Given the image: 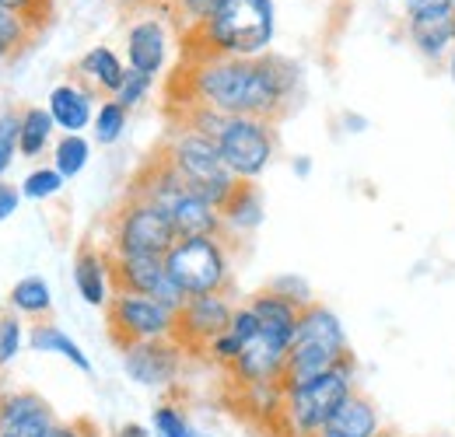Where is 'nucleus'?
Masks as SVG:
<instances>
[{"instance_id":"obj_19","label":"nucleus","mask_w":455,"mask_h":437,"mask_svg":"<svg viewBox=\"0 0 455 437\" xmlns=\"http://www.w3.org/2000/svg\"><path fill=\"white\" fill-rule=\"evenodd\" d=\"M46 109L53 115V123H57V130L63 133H81V130H88L92 126V119H95V88H88L84 81H63L57 84L53 91H50V99H46Z\"/></svg>"},{"instance_id":"obj_43","label":"nucleus","mask_w":455,"mask_h":437,"mask_svg":"<svg viewBox=\"0 0 455 437\" xmlns=\"http://www.w3.org/2000/svg\"><path fill=\"white\" fill-rule=\"evenodd\" d=\"M291 168H294L298 179H308V175H312V158H308V155H298V158L291 162Z\"/></svg>"},{"instance_id":"obj_15","label":"nucleus","mask_w":455,"mask_h":437,"mask_svg":"<svg viewBox=\"0 0 455 437\" xmlns=\"http://www.w3.org/2000/svg\"><path fill=\"white\" fill-rule=\"evenodd\" d=\"M53 424H57V413L39 392H4L0 395V434L39 437Z\"/></svg>"},{"instance_id":"obj_21","label":"nucleus","mask_w":455,"mask_h":437,"mask_svg":"<svg viewBox=\"0 0 455 437\" xmlns=\"http://www.w3.org/2000/svg\"><path fill=\"white\" fill-rule=\"evenodd\" d=\"M221 220H225V238H242V234H252L256 227H263L267 203H263L259 186L256 182H238L231 200L221 207Z\"/></svg>"},{"instance_id":"obj_46","label":"nucleus","mask_w":455,"mask_h":437,"mask_svg":"<svg viewBox=\"0 0 455 437\" xmlns=\"http://www.w3.org/2000/svg\"><path fill=\"white\" fill-rule=\"evenodd\" d=\"M151 4H158V7H165V11H169V4H172V0H151Z\"/></svg>"},{"instance_id":"obj_22","label":"nucleus","mask_w":455,"mask_h":437,"mask_svg":"<svg viewBox=\"0 0 455 437\" xmlns=\"http://www.w3.org/2000/svg\"><path fill=\"white\" fill-rule=\"evenodd\" d=\"M326 431L333 437H379L382 434V417L379 406L364 395V392H350L343 399V406L333 413V420L326 424Z\"/></svg>"},{"instance_id":"obj_38","label":"nucleus","mask_w":455,"mask_h":437,"mask_svg":"<svg viewBox=\"0 0 455 437\" xmlns=\"http://www.w3.org/2000/svg\"><path fill=\"white\" fill-rule=\"evenodd\" d=\"M242 346H245V343H242V339H238V336H235V332L228 329L225 336H218V339H214V343L207 346V357H211L214 364H221V368H231V364L238 361Z\"/></svg>"},{"instance_id":"obj_13","label":"nucleus","mask_w":455,"mask_h":437,"mask_svg":"<svg viewBox=\"0 0 455 437\" xmlns=\"http://www.w3.org/2000/svg\"><path fill=\"white\" fill-rule=\"evenodd\" d=\"M287 350H291L287 343L274 339L270 332L259 329V332L242 346V354H238V361L228 368V375L242 385V388H270V385H281L284 364H287Z\"/></svg>"},{"instance_id":"obj_30","label":"nucleus","mask_w":455,"mask_h":437,"mask_svg":"<svg viewBox=\"0 0 455 437\" xmlns=\"http://www.w3.org/2000/svg\"><path fill=\"white\" fill-rule=\"evenodd\" d=\"M221 4H225V0H172L169 14L182 25L186 36H193L196 28H204V25L214 18V11H218Z\"/></svg>"},{"instance_id":"obj_52","label":"nucleus","mask_w":455,"mask_h":437,"mask_svg":"<svg viewBox=\"0 0 455 437\" xmlns=\"http://www.w3.org/2000/svg\"><path fill=\"white\" fill-rule=\"evenodd\" d=\"M452 7H455V0H452Z\"/></svg>"},{"instance_id":"obj_1","label":"nucleus","mask_w":455,"mask_h":437,"mask_svg":"<svg viewBox=\"0 0 455 437\" xmlns=\"http://www.w3.org/2000/svg\"><path fill=\"white\" fill-rule=\"evenodd\" d=\"M182 77L186 102L211 106L221 115H259L270 123L284 119L301 88V67L277 53L256 60L189 53V70Z\"/></svg>"},{"instance_id":"obj_50","label":"nucleus","mask_w":455,"mask_h":437,"mask_svg":"<svg viewBox=\"0 0 455 437\" xmlns=\"http://www.w3.org/2000/svg\"><path fill=\"white\" fill-rule=\"evenodd\" d=\"M379 437H389V434H386V431H382V434H379Z\"/></svg>"},{"instance_id":"obj_23","label":"nucleus","mask_w":455,"mask_h":437,"mask_svg":"<svg viewBox=\"0 0 455 437\" xmlns=\"http://www.w3.org/2000/svg\"><path fill=\"white\" fill-rule=\"evenodd\" d=\"M74 77L84 81L88 88H95V91L116 99V91H119V84L126 77V63L119 60V53H116L113 46H92L88 53L77 60Z\"/></svg>"},{"instance_id":"obj_12","label":"nucleus","mask_w":455,"mask_h":437,"mask_svg":"<svg viewBox=\"0 0 455 437\" xmlns=\"http://www.w3.org/2000/svg\"><path fill=\"white\" fill-rule=\"evenodd\" d=\"M119 354H123V371L130 375V382L144 385V388H169L179 378L182 357H186V350L175 339L130 343Z\"/></svg>"},{"instance_id":"obj_51","label":"nucleus","mask_w":455,"mask_h":437,"mask_svg":"<svg viewBox=\"0 0 455 437\" xmlns=\"http://www.w3.org/2000/svg\"><path fill=\"white\" fill-rule=\"evenodd\" d=\"M0 437H11V434H0Z\"/></svg>"},{"instance_id":"obj_27","label":"nucleus","mask_w":455,"mask_h":437,"mask_svg":"<svg viewBox=\"0 0 455 437\" xmlns=\"http://www.w3.org/2000/svg\"><path fill=\"white\" fill-rule=\"evenodd\" d=\"M88 158H92V144L81 133H63L57 144H53V168H57L67 182L77 179L88 168Z\"/></svg>"},{"instance_id":"obj_18","label":"nucleus","mask_w":455,"mask_h":437,"mask_svg":"<svg viewBox=\"0 0 455 437\" xmlns=\"http://www.w3.org/2000/svg\"><path fill=\"white\" fill-rule=\"evenodd\" d=\"M172 227L179 238H225V220L214 203H207L200 193H193L189 186L165 207Z\"/></svg>"},{"instance_id":"obj_6","label":"nucleus","mask_w":455,"mask_h":437,"mask_svg":"<svg viewBox=\"0 0 455 437\" xmlns=\"http://www.w3.org/2000/svg\"><path fill=\"white\" fill-rule=\"evenodd\" d=\"M165 266L186 298L231 294L228 238H179L165 256Z\"/></svg>"},{"instance_id":"obj_7","label":"nucleus","mask_w":455,"mask_h":437,"mask_svg":"<svg viewBox=\"0 0 455 437\" xmlns=\"http://www.w3.org/2000/svg\"><path fill=\"white\" fill-rule=\"evenodd\" d=\"M175 242H179V234L172 227L169 214L148 200L126 196L109 218L106 249L113 256H169Z\"/></svg>"},{"instance_id":"obj_48","label":"nucleus","mask_w":455,"mask_h":437,"mask_svg":"<svg viewBox=\"0 0 455 437\" xmlns=\"http://www.w3.org/2000/svg\"><path fill=\"white\" fill-rule=\"evenodd\" d=\"M196 437H214V434H196Z\"/></svg>"},{"instance_id":"obj_16","label":"nucleus","mask_w":455,"mask_h":437,"mask_svg":"<svg viewBox=\"0 0 455 437\" xmlns=\"http://www.w3.org/2000/svg\"><path fill=\"white\" fill-rule=\"evenodd\" d=\"M403 32L427 63H445L455 50V7L403 18Z\"/></svg>"},{"instance_id":"obj_25","label":"nucleus","mask_w":455,"mask_h":437,"mask_svg":"<svg viewBox=\"0 0 455 437\" xmlns=\"http://www.w3.org/2000/svg\"><path fill=\"white\" fill-rule=\"evenodd\" d=\"M53 115L50 109H39V106H28L21 109V137H18V155L21 158H43L50 140H53Z\"/></svg>"},{"instance_id":"obj_4","label":"nucleus","mask_w":455,"mask_h":437,"mask_svg":"<svg viewBox=\"0 0 455 437\" xmlns=\"http://www.w3.org/2000/svg\"><path fill=\"white\" fill-rule=\"evenodd\" d=\"M162 155L169 158V164L182 175V182L200 193L207 203H214L218 211L231 200V193L238 189V179L231 175V168L225 164L218 140L204 137L196 130H172L169 140L162 144Z\"/></svg>"},{"instance_id":"obj_11","label":"nucleus","mask_w":455,"mask_h":437,"mask_svg":"<svg viewBox=\"0 0 455 437\" xmlns=\"http://www.w3.org/2000/svg\"><path fill=\"white\" fill-rule=\"evenodd\" d=\"M113 290L155 298V301L169 305L175 312L186 305V294L172 280L165 256H113Z\"/></svg>"},{"instance_id":"obj_35","label":"nucleus","mask_w":455,"mask_h":437,"mask_svg":"<svg viewBox=\"0 0 455 437\" xmlns=\"http://www.w3.org/2000/svg\"><path fill=\"white\" fill-rule=\"evenodd\" d=\"M0 7L21 14L36 32H43L50 25V18H53V0H0Z\"/></svg>"},{"instance_id":"obj_29","label":"nucleus","mask_w":455,"mask_h":437,"mask_svg":"<svg viewBox=\"0 0 455 437\" xmlns=\"http://www.w3.org/2000/svg\"><path fill=\"white\" fill-rule=\"evenodd\" d=\"M36 36H39V32H36L21 14H14V11L0 7V53L7 56V60H11V56H18L21 50H28Z\"/></svg>"},{"instance_id":"obj_9","label":"nucleus","mask_w":455,"mask_h":437,"mask_svg":"<svg viewBox=\"0 0 455 437\" xmlns=\"http://www.w3.org/2000/svg\"><path fill=\"white\" fill-rule=\"evenodd\" d=\"M106 322L109 336L123 350L130 343H144V339H175V322L179 312L155 301V298H140V294H119L116 290L109 308H106Z\"/></svg>"},{"instance_id":"obj_31","label":"nucleus","mask_w":455,"mask_h":437,"mask_svg":"<svg viewBox=\"0 0 455 437\" xmlns=\"http://www.w3.org/2000/svg\"><path fill=\"white\" fill-rule=\"evenodd\" d=\"M63 186H67V179L60 175L53 164H39V168H32L21 179V196L25 200H50V196H57Z\"/></svg>"},{"instance_id":"obj_2","label":"nucleus","mask_w":455,"mask_h":437,"mask_svg":"<svg viewBox=\"0 0 455 437\" xmlns=\"http://www.w3.org/2000/svg\"><path fill=\"white\" fill-rule=\"evenodd\" d=\"M277 36V4L274 0H225L214 18L186 36L189 53H214V56H238V60H256L267 56Z\"/></svg>"},{"instance_id":"obj_5","label":"nucleus","mask_w":455,"mask_h":437,"mask_svg":"<svg viewBox=\"0 0 455 437\" xmlns=\"http://www.w3.org/2000/svg\"><path fill=\"white\" fill-rule=\"evenodd\" d=\"M354 361L340 364L337 371L305 382L298 388H287L281 399V413H277V427L284 437H315L326 431V424L333 420V413L343 406V399L354 392Z\"/></svg>"},{"instance_id":"obj_8","label":"nucleus","mask_w":455,"mask_h":437,"mask_svg":"<svg viewBox=\"0 0 455 437\" xmlns=\"http://www.w3.org/2000/svg\"><path fill=\"white\" fill-rule=\"evenodd\" d=\"M218 151L238 182H256L277 158V123L259 115H228Z\"/></svg>"},{"instance_id":"obj_32","label":"nucleus","mask_w":455,"mask_h":437,"mask_svg":"<svg viewBox=\"0 0 455 437\" xmlns=\"http://www.w3.org/2000/svg\"><path fill=\"white\" fill-rule=\"evenodd\" d=\"M151 431L155 437H196L189 417L175 406V402H158L151 413Z\"/></svg>"},{"instance_id":"obj_44","label":"nucleus","mask_w":455,"mask_h":437,"mask_svg":"<svg viewBox=\"0 0 455 437\" xmlns=\"http://www.w3.org/2000/svg\"><path fill=\"white\" fill-rule=\"evenodd\" d=\"M116 437H151V431H148L144 424H123V427L116 431Z\"/></svg>"},{"instance_id":"obj_14","label":"nucleus","mask_w":455,"mask_h":437,"mask_svg":"<svg viewBox=\"0 0 455 437\" xmlns=\"http://www.w3.org/2000/svg\"><path fill=\"white\" fill-rule=\"evenodd\" d=\"M169 25L162 18H140L126 28V67L158 77L169 63Z\"/></svg>"},{"instance_id":"obj_17","label":"nucleus","mask_w":455,"mask_h":437,"mask_svg":"<svg viewBox=\"0 0 455 437\" xmlns=\"http://www.w3.org/2000/svg\"><path fill=\"white\" fill-rule=\"evenodd\" d=\"M74 287L84 305L92 308H109L113 301V256L102 245H81L74 256Z\"/></svg>"},{"instance_id":"obj_10","label":"nucleus","mask_w":455,"mask_h":437,"mask_svg":"<svg viewBox=\"0 0 455 437\" xmlns=\"http://www.w3.org/2000/svg\"><path fill=\"white\" fill-rule=\"evenodd\" d=\"M231 319H235V305L228 294L186 298V305L179 308V322H175V343L186 354H207V346L231 329Z\"/></svg>"},{"instance_id":"obj_33","label":"nucleus","mask_w":455,"mask_h":437,"mask_svg":"<svg viewBox=\"0 0 455 437\" xmlns=\"http://www.w3.org/2000/svg\"><path fill=\"white\" fill-rule=\"evenodd\" d=\"M151 88H155V77H148V74L126 67V77H123V84H119V91H116V102H119L126 112L137 109L140 102H148Z\"/></svg>"},{"instance_id":"obj_47","label":"nucleus","mask_w":455,"mask_h":437,"mask_svg":"<svg viewBox=\"0 0 455 437\" xmlns=\"http://www.w3.org/2000/svg\"><path fill=\"white\" fill-rule=\"evenodd\" d=\"M315 437H333V434H330V431H323V434H315Z\"/></svg>"},{"instance_id":"obj_26","label":"nucleus","mask_w":455,"mask_h":437,"mask_svg":"<svg viewBox=\"0 0 455 437\" xmlns=\"http://www.w3.org/2000/svg\"><path fill=\"white\" fill-rule=\"evenodd\" d=\"M11 308L18 312V315H32V319H50V312H53V290H50V283L43 280V276H21L14 287H11Z\"/></svg>"},{"instance_id":"obj_28","label":"nucleus","mask_w":455,"mask_h":437,"mask_svg":"<svg viewBox=\"0 0 455 437\" xmlns=\"http://www.w3.org/2000/svg\"><path fill=\"white\" fill-rule=\"evenodd\" d=\"M126 123H130V112L123 109L116 99H106V102H99V109H95V119H92V130H95V144H102V147H113L116 140H123V133H126Z\"/></svg>"},{"instance_id":"obj_20","label":"nucleus","mask_w":455,"mask_h":437,"mask_svg":"<svg viewBox=\"0 0 455 437\" xmlns=\"http://www.w3.org/2000/svg\"><path fill=\"white\" fill-rule=\"evenodd\" d=\"M245 305L256 312V319H259V329H263V332H270L274 339H281V343H287V346L294 343L298 319H301V308H298L294 301H287V298H281L277 290L263 287V290H256Z\"/></svg>"},{"instance_id":"obj_39","label":"nucleus","mask_w":455,"mask_h":437,"mask_svg":"<svg viewBox=\"0 0 455 437\" xmlns=\"http://www.w3.org/2000/svg\"><path fill=\"white\" fill-rule=\"evenodd\" d=\"M39 437H99V427L92 420H70V424H53L50 431H43Z\"/></svg>"},{"instance_id":"obj_34","label":"nucleus","mask_w":455,"mask_h":437,"mask_svg":"<svg viewBox=\"0 0 455 437\" xmlns=\"http://www.w3.org/2000/svg\"><path fill=\"white\" fill-rule=\"evenodd\" d=\"M18 137H21V112L7 109L0 115V179L18 155Z\"/></svg>"},{"instance_id":"obj_40","label":"nucleus","mask_w":455,"mask_h":437,"mask_svg":"<svg viewBox=\"0 0 455 437\" xmlns=\"http://www.w3.org/2000/svg\"><path fill=\"white\" fill-rule=\"evenodd\" d=\"M386 4H396L403 11V18L431 14V11H452V0H386Z\"/></svg>"},{"instance_id":"obj_37","label":"nucleus","mask_w":455,"mask_h":437,"mask_svg":"<svg viewBox=\"0 0 455 437\" xmlns=\"http://www.w3.org/2000/svg\"><path fill=\"white\" fill-rule=\"evenodd\" d=\"M270 290H277L281 298H287V301H294L298 308H308L315 298H312V287H308V280L298 274H281L270 280Z\"/></svg>"},{"instance_id":"obj_49","label":"nucleus","mask_w":455,"mask_h":437,"mask_svg":"<svg viewBox=\"0 0 455 437\" xmlns=\"http://www.w3.org/2000/svg\"><path fill=\"white\" fill-rule=\"evenodd\" d=\"M4 60H7V56H4V53H0V63H4Z\"/></svg>"},{"instance_id":"obj_24","label":"nucleus","mask_w":455,"mask_h":437,"mask_svg":"<svg viewBox=\"0 0 455 437\" xmlns=\"http://www.w3.org/2000/svg\"><path fill=\"white\" fill-rule=\"evenodd\" d=\"M28 343H32V350H36V354H53V357H63V361H67V364H74L77 371L92 375V357L81 350V343H77L74 336H67V332H63L60 326H53L50 319H46V322H39V326H32Z\"/></svg>"},{"instance_id":"obj_41","label":"nucleus","mask_w":455,"mask_h":437,"mask_svg":"<svg viewBox=\"0 0 455 437\" xmlns=\"http://www.w3.org/2000/svg\"><path fill=\"white\" fill-rule=\"evenodd\" d=\"M21 200H25L21 196V186H11V182L0 179V224L11 218V214H18V203Z\"/></svg>"},{"instance_id":"obj_45","label":"nucleus","mask_w":455,"mask_h":437,"mask_svg":"<svg viewBox=\"0 0 455 437\" xmlns=\"http://www.w3.org/2000/svg\"><path fill=\"white\" fill-rule=\"evenodd\" d=\"M445 74H449V81H452V88H455V50H452V56L445 60Z\"/></svg>"},{"instance_id":"obj_36","label":"nucleus","mask_w":455,"mask_h":437,"mask_svg":"<svg viewBox=\"0 0 455 437\" xmlns=\"http://www.w3.org/2000/svg\"><path fill=\"white\" fill-rule=\"evenodd\" d=\"M21 329L25 326H21L18 315H0V368H7L21 354V343H25Z\"/></svg>"},{"instance_id":"obj_42","label":"nucleus","mask_w":455,"mask_h":437,"mask_svg":"<svg viewBox=\"0 0 455 437\" xmlns=\"http://www.w3.org/2000/svg\"><path fill=\"white\" fill-rule=\"evenodd\" d=\"M340 126L347 133H364V130H368V115H361V112H343Z\"/></svg>"},{"instance_id":"obj_3","label":"nucleus","mask_w":455,"mask_h":437,"mask_svg":"<svg viewBox=\"0 0 455 437\" xmlns=\"http://www.w3.org/2000/svg\"><path fill=\"white\" fill-rule=\"evenodd\" d=\"M347 361H354V354H350V343H347L340 315H337L333 308L312 301L308 308H301L294 343H291V350H287L281 392L298 388V385H305V382H315V378L337 371Z\"/></svg>"}]
</instances>
